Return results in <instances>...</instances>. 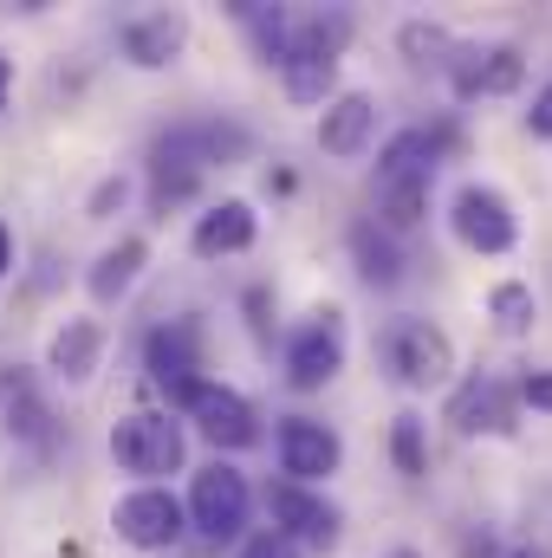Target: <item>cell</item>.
Listing matches in <instances>:
<instances>
[{
  "instance_id": "6da1fadb",
  "label": "cell",
  "mask_w": 552,
  "mask_h": 558,
  "mask_svg": "<svg viewBox=\"0 0 552 558\" xmlns=\"http://www.w3.org/2000/svg\"><path fill=\"white\" fill-rule=\"evenodd\" d=\"M241 149H248V131L241 124H182V131H169V137L149 149V208L169 215L176 202H189L202 189V175L215 162L228 169Z\"/></svg>"
},
{
  "instance_id": "4fadbf2b",
  "label": "cell",
  "mask_w": 552,
  "mask_h": 558,
  "mask_svg": "<svg viewBox=\"0 0 552 558\" xmlns=\"http://www.w3.org/2000/svg\"><path fill=\"white\" fill-rule=\"evenodd\" d=\"M448 221H455V234H461L475 254H507V247L520 241V228H514V208H507L494 189H461Z\"/></svg>"
},
{
  "instance_id": "ffe728a7",
  "label": "cell",
  "mask_w": 552,
  "mask_h": 558,
  "mask_svg": "<svg viewBox=\"0 0 552 558\" xmlns=\"http://www.w3.org/2000/svg\"><path fill=\"white\" fill-rule=\"evenodd\" d=\"M98 351H105V331H98L92 318H65V331L52 338V371H59L65 384H85V377L98 371Z\"/></svg>"
},
{
  "instance_id": "484cf974",
  "label": "cell",
  "mask_w": 552,
  "mask_h": 558,
  "mask_svg": "<svg viewBox=\"0 0 552 558\" xmlns=\"http://www.w3.org/2000/svg\"><path fill=\"white\" fill-rule=\"evenodd\" d=\"M520 397H527L533 410H547V416H552V371H533V377L520 384Z\"/></svg>"
},
{
  "instance_id": "7402d4cb",
  "label": "cell",
  "mask_w": 552,
  "mask_h": 558,
  "mask_svg": "<svg viewBox=\"0 0 552 558\" xmlns=\"http://www.w3.org/2000/svg\"><path fill=\"white\" fill-rule=\"evenodd\" d=\"M488 312H494V325L514 338V331H527V325H533V312H540V305H533V286H520V279H501V286L488 292Z\"/></svg>"
},
{
  "instance_id": "f1b7e54d",
  "label": "cell",
  "mask_w": 552,
  "mask_h": 558,
  "mask_svg": "<svg viewBox=\"0 0 552 558\" xmlns=\"http://www.w3.org/2000/svg\"><path fill=\"white\" fill-rule=\"evenodd\" d=\"M7 92H13V65H7V52H0V111H7Z\"/></svg>"
},
{
  "instance_id": "d6986e66",
  "label": "cell",
  "mask_w": 552,
  "mask_h": 558,
  "mask_svg": "<svg viewBox=\"0 0 552 558\" xmlns=\"http://www.w3.org/2000/svg\"><path fill=\"white\" fill-rule=\"evenodd\" d=\"M448 422H455L461 435H475V428H514V410H507V390H501V384H488V377L461 384V397L448 403Z\"/></svg>"
},
{
  "instance_id": "5bb4252c",
  "label": "cell",
  "mask_w": 552,
  "mask_h": 558,
  "mask_svg": "<svg viewBox=\"0 0 552 558\" xmlns=\"http://www.w3.org/2000/svg\"><path fill=\"white\" fill-rule=\"evenodd\" d=\"M520 52L514 46H461L455 52V92L461 98H494V92H514L520 85Z\"/></svg>"
},
{
  "instance_id": "277c9868",
  "label": "cell",
  "mask_w": 552,
  "mask_h": 558,
  "mask_svg": "<svg viewBox=\"0 0 552 558\" xmlns=\"http://www.w3.org/2000/svg\"><path fill=\"white\" fill-rule=\"evenodd\" d=\"M248 507H254V494H248V474L241 468H228V461H215V468H202L195 481H189V500H182V520L202 533V539H235L241 526H248Z\"/></svg>"
},
{
  "instance_id": "4dcf8cb0",
  "label": "cell",
  "mask_w": 552,
  "mask_h": 558,
  "mask_svg": "<svg viewBox=\"0 0 552 558\" xmlns=\"http://www.w3.org/2000/svg\"><path fill=\"white\" fill-rule=\"evenodd\" d=\"M507 558H552V553H540V546H520V553H507Z\"/></svg>"
},
{
  "instance_id": "cb8c5ba5",
  "label": "cell",
  "mask_w": 552,
  "mask_h": 558,
  "mask_svg": "<svg viewBox=\"0 0 552 558\" xmlns=\"http://www.w3.org/2000/svg\"><path fill=\"white\" fill-rule=\"evenodd\" d=\"M404 52H416V59L429 65V52H448V33H442V26H422V20H410V26H404Z\"/></svg>"
},
{
  "instance_id": "30bf717a",
  "label": "cell",
  "mask_w": 552,
  "mask_h": 558,
  "mask_svg": "<svg viewBox=\"0 0 552 558\" xmlns=\"http://www.w3.org/2000/svg\"><path fill=\"white\" fill-rule=\"evenodd\" d=\"M338 461H345V441H338L325 422H312V416L279 422V468H286L292 487H312V481L338 474Z\"/></svg>"
},
{
  "instance_id": "3957f363",
  "label": "cell",
  "mask_w": 552,
  "mask_h": 558,
  "mask_svg": "<svg viewBox=\"0 0 552 558\" xmlns=\"http://www.w3.org/2000/svg\"><path fill=\"white\" fill-rule=\"evenodd\" d=\"M345 39H351V20H345V13H286V46H279L286 98L325 105V92H332V78H338Z\"/></svg>"
},
{
  "instance_id": "f546056e",
  "label": "cell",
  "mask_w": 552,
  "mask_h": 558,
  "mask_svg": "<svg viewBox=\"0 0 552 558\" xmlns=\"http://www.w3.org/2000/svg\"><path fill=\"white\" fill-rule=\"evenodd\" d=\"M7 267H13V234L0 228V279H7Z\"/></svg>"
},
{
  "instance_id": "d4e9b609",
  "label": "cell",
  "mask_w": 552,
  "mask_h": 558,
  "mask_svg": "<svg viewBox=\"0 0 552 558\" xmlns=\"http://www.w3.org/2000/svg\"><path fill=\"white\" fill-rule=\"evenodd\" d=\"M241 558H299V546H286L279 533H254V539L241 546Z\"/></svg>"
},
{
  "instance_id": "52a82bcc",
  "label": "cell",
  "mask_w": 552,
  "mask_h": 558,
  "mask_svg": "<svg viewBox=\"0 0 552 558\" xmlns=\"http://www.w3.org/2000/svg\"><path fill=\"white\" fill-rule=\"evenodd\" d=\"M338 371H345V325L338 312H319L286 338V377L292 390H325Z\"/></svg>"
},
{
  "instance_id": "9a60e30c",
  "label": "cell",
  "mask_w": 552,
  "mask_h": 558,
  "mask_svg": "<svg viewBox=\"0 0 552 558\" xmlns=\"http://www.w3.org/2000/svg\"><path fill=\"white\" fill-rule=\"evenodd\" d=\"M189 46V20L182 13H137L131 26H124V59L131 65H143V72H156V65H169L176 52Z\"/></svg>"
},
{
  "instance_id": "44dd1931",
  "label": "cell",
  "mask_w": 552,
  "mask_h": 558,
  "mask_svg": "<svg viewBox=\"0 0 552 558\" xmlns=\"http://www.w3.org/2000/svg\"><path fill=\"white\" fill-rule=\"evenodd\" d=\"M351 254H358V274L371 279V286H397L404 279V254H397V234L391 228H358L351 234Z\"/></svg>"
},
{
  "instance_id": "ba28073f",
  "label": "cell",
  "mask_w": 552,
  "mask_h": 558,
  "mask_svg": "<svg viewBox=\"0 0 552 558\" xmlns=\"http://www.w3.org/2000/svg\"><path fill=\"white\" fill-rule=\"evenodd\" d=\"M111 526H118V539L137 546V553H169V546L182 539L189 520H182V500H176V494H163V487H137V494L118 500Z\"/></svg>"
},
{
  "instance_id": "ac0fdd59",
  "label": "cell",
  "mask_w": 552,
  "mask_h": 558,
  "mask_svg": "<svg viewBox=\"0 0 552 558\" xmlns=\"http://www.w3.org/2000/svg\"><path fill=\"white\" fill-rule=\"evenodd\" d=\"M143 260H149V247H143L137 234H124L118 247H105V254L92 260V274H85V286H92V299H98V305H118V299H124V292L137 286Z\"/></svg>"
},
{
  "instance_id": "9c48e42d",
  "label": "cell",
  "mask_w": 552,
  "mask_h": 558,
  "mask_svg": "<svg viewBox=\"0 0 552 558\" xmlns=\"http://www.w3.org/2000/svg\"><path fill=\"white\" fill-rule=\"evenodd\" d=\"M267 513H274V533L286 546H312V553H332V546H338V513H332L312 487L274 481V487H267Z\"/></svg>"
},
{
  "instance_id": "83f0119b",
  "label": "cell",
  "mask_w": 552,
  "mask_h": 558,
  "mask_svg": "<svg viewBox=\"0 0 552 558\" xmlns=\"http://www.w3.org/2000/svg\"><path fill=\"white\" fill-rule=\"evenodd\" d=\"M111 202H124V182H105V189H98V195H92V215H105V208H111Z\"/></svg>"
},
{
  "instance_id": "2e32d148",
  "label": "cell",
  "mask_w": 552,
  "mask_h": 558,
  "mask_svg": "<svg viewBox=\"0 0 552 558\" xmlns=\"http://www.w3.org/2000/svg\"><path fill=\"white\" fill-rule=\"evenodd\" d=\"M377 131V105L364 98V92H345V98H332L325 105V118H319V143H325V156H364V143Z\"/></svg>"
},
{
  "instance_id": "8992f818",
  "label": "cell",
  "mask_w": 552,
  "mask_h": 558,
  "mask_svg": "<svg viewBox=\"0 0 552 558\" xmlns=\"http://www.w3.org/2000/svg\"><path fill=\"white\" fill-rule=\"evenodd\" d=\"M111 454H118L124 474H137V481H163V474L182 468V422L124 416L118 428H111Z\"/></svg>"
},
{
  "instance_id": "4316f807",
  "label": "cell",
  "mask_w": 552,
  "mask_h": 558,
  "mask_svg": "<svg viewBox=\"0 0 552 558\" xmlns=\"http://www.w3.org/2000/svg\"><path fill=\"white\" fill-rule=\"evenodd\" d=\"M527 124H533V137H552V85L533 98V111H527Z\"/></svg>"
},
{
  "instance_id": "5b68a950",
  "label": "cell",
  "mask_w": 552,
  "mask_h": 558,
  "mask_svg": "<svg viewBox=\"0 0 552 558\" xmlns=\"http://www.w3.org/2000/svg\"><path fill=\"white\" fill-rule=\"evenodd\" d=\"M384 357H391V371H397L410 390H435V384H448V371H455V344H448V331L429 325V318H391Z\"/></svg>"
},
{
  "instance_id": "e0dca14e",
  "label": "cell",
  "mask_w": 552,
  "mask_h": 558,
  "mask_svg": "<svg viewBox=\"0 0 552 558\" xmlns=\"http://www.w3.org/2000/svg\"><path fill=\"white\" fill-rule=\"evenodd\" d=\"M189 247H195L202 260H215V254H241V247H254V208H248V202H221V208H208V215L195 221V234H189Z\"/></svg>"
},
{
  "instance_id": "1f68e13d",
  "label": "cell",
  "mask_w": 552,
  "mask_h": 558,
  "mask_svg": "<svg viewBox=\"0 0 552 558\" xmlns=\"http://www.w3.org/2000/svg\"><path fill=\"white\" fill-rule=\"evenodd\" d=\"M391 558H416V553H391Z\"/></svg>"
},
{
  "instance_id": "7c38bea8",
  "label": "cell",
  "mask_w": 552,
  "mask_h": 558,
  "mask_svg": "<svg viewBox=\"0 0 552 558\" xmlns=\"http://www.w3.org/2000/svg\"><path fill=\"white\" fill-rule=\"evenodd\" d=\"M195 428L215 441V448H248L254 435H261V422H254V403L241 397V390H228V384H195V397L182 403Z\"/></svg>"
},
{
  "instance_id": "7a4b0ae2",
  "label": "cell",
  "mask_w": 552,
  "mask_h": 558,
  "mask_svg": "<svg viewBox=\"0 0 552 558\" xmlns=\"http://www.w3.org/2000/svg\"><path fill=\"white\" fill-rule=\"evenodd\" d=\"M448 149H455V131H448V124H442V131H404V137L384 143V156H377V228L404 234V228L422 221L435 162H442Z\"/></svg>"
},
{
  "instance_id": "603a6c76",
  "label": "cell",
  "mask_w": 552,
  "mask_h": 558,
  "mask_svg": "<svg viewBox=\"0 0 552 558\" xmlns=\"http://www.w3.org/2000/svg\"><path fill=\"white\" fill-rule=\"evenodd\" d=\"M391 454H397V468H404L410 481H422V474H429V448H422V416H410V410H404V416L391 422Z\"/></svg>"
},
{
  "instance_id": "8fae6325",
  "label": "cell",
  "mask_w": 552,
  "mask_h": 558,
  "mask_svg": "<svg viewBox=\"0 0 552 558\" xmlns=\"http://www.w3.org/2000/svg\"><path fill=\"white\" fill-rule=\"evenodd\" d=\"M143 364H149V384L169 397V403H189L195 397V371H202V357H195V325H156L149 331V344H143Z\"/></svg>"
}]
</instances>
